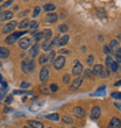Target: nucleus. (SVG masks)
<instances>
[{
	"instance_id": "obj_1",
	"label": "nucleus",
	"mask_w": 121,
	"mask_h": 128,
	"mask_svg": "<svg viewBox=\"0 0 121 128\" xmlns=\"http://www.w3.org/2000/svg\"><path fill=\"white\" fill-rule=\"evenodd\" d=\"M21 68H22V71L26 74L33 72L34 69H35V63H34V61H30V60H24L22 64H21Z\"/></svg>"
},
{
	"instance_id": "obj_2",
	"label": "nucleus",
	"mask_w": 121,
	"mask_h": 128,
	"mask_svg": "<svg viewBox=\"0 0 121 128\" xmlns=\"http://www.w3.org/2000/svg\"><path fill=\"white\" fill-rule=\"evenodd\" d=\"M27 32H18V33H14V34H10V36L6 37V43L7 44H13L15 41L18 40V37H20L21 35H24V34H26Z\"/></svg>"
},
{
	"instance_id": "obj_3",
	"label": "nucleus",
	"mask_w": 121,
	"mask_h": 128,
	"mask_svg": "<svg viewBox=\"0 0 121 128\" xmlns=\"http://www.w3.org/2000/svg\"><path fill=\"white\" fill-rule=\"evenodd\" d=\"M64 64H65V58H64V56H58L57 58H55L54 61V66L56 70H60L64 66Z\"/></svg>"
},
{
	"instance_id": "obj_4",
	"label": "nucleus",
	"mask_w": 121,
	"mask_h": 128,
	"mask_svg": "<svg viewBox=\"0 0 121 128\" xmlns=\"http://www.w3.org/2000/svg\"><path fill=\"white\" fill-rule=\"evenodd\" d=\"M49 79V70L48 68H42L40 71V80L42 83H47Z\"/></svg>"
},
{
	"instance_id": "obj_5",
	"label": "nucleus",
	"mask_w": 121,
	"mask_h": 128,
	"mask_svg": "<svg viewBox=\"0 0 121 128\" xmlns=\"http://www.w3.org/2000/svg\"><path fill=\"white\" fill-rule=\"evenodd\" d=\"M83 70H84V69H83V65L78 61H74V69H72V74L79 76V74L83 72Z\"/></svg>"
},
{
	"instance_id": "obj_6",
	"label": "nucleus",
	"mask_w": 121,
	"mask_h": 128,
	"mask_svg": "<svg viewBox=\"0 0 121 128\" xmlns=\"http://www.w3.org/2000/svg\"><path fill=\"white\" fill-rule=\"evenodd\" d=\"M82 83H83V78L77 77L76 79L72 80V83H71V85H70V88L71 90H77V88H79V86L82 85Z\"/></svg>"
},
{
	"instance_id": "obj_7",
	"label": "nucleus",
	"mask_w": 121,
	"mask_h": 128,
	"mask_svg": "<svg viewBox=\"0 0 121 128\" xmlns=\"http://www.w3.org/2000/svg\"><path fill=\"white\" fill-rule=\"evenodd\" d=\"M74 114L77 116V118H84L85 114H86V112L84 111V108L83 107H79V106H77V107L74 108Z\"/></svg>"
},
{
	"instance_id": "obj_8",
	"label": "nucleus",
	"mask_w": 121,
	"mask_h": 128,
	"mask_svg": "<svg viewBox=\"0 0 121 128\" xmlns=\"http://www.w3.org/2000/svg\"><path fill=\"white\" fill-rule=\"evenodd\" d=\"M15 27H16V22H15V21H12V22L7 24L6 26L2 28V33H10V32L14 30Z\"/></svg>"
},
{
	"instance_id": "obj_9",
	"label": "nucleus",
	"mask_w": 121,
	"mask_h": 128,
	"mask_svg": "<svg viewBox=\"0 0 121 128\" xmlns=\"http://www.w3.org/2000/svg\"><path fill=\"white\" fill-rule=\"evenodd\" d=\"M57 21V14L56 13H49L46 15V22L47 24H55Z\"/></svg>"
},
{
	"instance_id": "obj_10",
	"label": "nucleus",
	"mask_w": 121,
	"mask_h": 128,
	"mask_svg": "<svg viewBox=\"0 0 121 128\" xmlns=\"http://www.w3.org/2000/svg\"><path fill=\"white\" fill-rule=\"evenodd\" d=\"M108 128H121V121L118 118H113L108 125Z\"/></svg>"
},
{
	"instance_id": "obj_11",
	"label": "nucleus",
	"mask_w": 121,
	"mask_h": 128,
	"mask_svg": "<svg viewBox=\"0 0 121 128\" xmlns=\"http://www.w3.org/2000/svg\"><path fill=\"white\" fill-rule=\"evenodd\" d=\"M19 46H20L22 49H27L30 46V40L28 37H24V38H21V40L19 41Z\"/></svg>"
},
{
	"instance_id": "obj_12",
	"label": "nucleus",
	"mask_w": 121,
	"mask_h": 128,
	"mask_svg": "<svg viewBox=\"0 0 121 128\" xmlns=\"http://www.w3.org/2000/svg\"><path fill=\"white\" fill-rule=\"evenodd\" d=\"M100 116V107L99 106H94L91 111V118L92 119H98Z\"/></svg>"
},
{
	"instance_id": "obj_13",
	"label": "nucleus",
	"mask_w": 121,
	"mask_h": 128,
	"mask_svg": "<svg viewBox=\"0 0 121 128\" xmlns=\"http://www.w3.org/2000/svg\"><path fill=\"white\" fill-rule=\"evenodd\" d=\"M13 18V13L10 12V10H6V12H2L1 13V16H0V20L1 21H7Z\"/></svg>"
},
{
	"instance_id": "obj_14",
	"label": "nucleus",
	"mask_w": 121,
	"mask_h": 128,
	"mask_svg": "<svg viewBox=\"0 0 121 128\" xmlns=\"http://www.w3.org/2000/svg\"><path fill=\"white\" fill-rule=\"evenodd\" d=\"M28 125L30 126V128H43V124L40 121H36V120H29Z\"/></svg>"
},
{
	"instance_id": "obj_15",
	"label": "nucleus",
	"mask_w": 121,
	"mask_h": 128,
	"mask_svg": "<svg viewBox=\"0 0 121 128\" xmlns=\"http://www.w3.org/2000/svg\"><path fill=\"white\" fill-rule=\"evenodd\" d=\"M52 41L51 40H46V42H43V44H42V49H43L44 51H49L51 50V48H52Z\"/></svg>"
},
{
	"instance_id": "obj_16",
	"label": "nucleus",
	"mask_w": 121,
	"mask_h": 128,
	"mask_svg": "<svg viewBox=\"0 0 121 128\" xmlns=\"http://www.w3.org/2000/svg\"><path fill=\"white\" fill-rule=\"evenodd\" d=\"M10 56V50L5 47H0V58H6Z\"/></svg>"
},
{
	"instance_id": "obj_17",
	"label": "nucleus",
	"mask_w": 121,
	"mask_h": 128,
	"mask_svg": "<svg viewBox=\"0 0 121 128\" xmlns=\"http://www.w3.org/2000/svg\"><path fill=\"white\" fill-rule=\"evenodd\" d=\"M102 65L101 64H97V65H94V68H93V70H92V72H93V74H96V76H100V74H101V71H102Z\"/></svg>"
},
{
	"instance_id": "obj_18",
	"label": "nucleus",
	"mask_w": 121,
	"mask_h": 128,
	"mask_svg": "<svg viewBox=\"0 0 121 128\" xmlns=\"http://www.w3.org/2000/svg\"><path fill=\"white\" fill-rule=\"evenodd\" d=\"M69 40H70L69 35H64V36H62L60 38V41H58V44H60V46H66L68 42H69Z\"/></svg>"
},
{
	"instance_id": "obj_19",
	"label": "nucleus",
	"mask_w": 121,
	"mask_h": 128,
	"mask_svg": "<svg viewBox=\"0 0 121 128\" xmlns=\"http://www.w3.org/2000/svg\"><path fill=\"white\" fill-rule=\"evenodd\" d=\"M37 52H38V47H37V44H35V46H33V47L30 48V51H29L30 57L34 58L37 55Z\"/></svg>"
},
{
	"instance_id": "obj_20",
	"label": "nucleus",
	"mask_w": 121,
	"mask_h": 128,
	"mask_svg": "<svg viewBox=\"0 0 121 128\" xmlns=\"http://www.w3.org/2000/svg\"><path fill=\"white\" fill-rule=\"evenodd\" d=\"M32 35H33V37H34V40H35V42H36V44L40 42L41 38H43V34L42 33H35V32H33Z\"/></svg>"
},
{
	"instance_id": "obj_21",
	"label": "nucleus",
	"mask_w": 121,
	"mask_h": 128,
	"mask_svg": "<svg viewBox=\"0 0 121 128\" xmlns=\"http://www.w3.org/2000/svg\"><path fill=\"white\" fill-rule=\"evenodd\" d=\"M46 118L49 119V120H52V121H58V120H60V115H58L57 113H52V114L46 115Z\"/></svg>"
},
{
	"instance_id": "obj_22",
	"label": "nucleus",
	"mask_w": 121,
	"mask_h": 128,
	"mask_svg": "<svg viewBox=\"0 0 121 128\" xmlns=\"http://www.w3.org/2000/svg\"><path fill=\"white\" fill-rule=\"evenodd\" d=\"M42 34H43V38H46V40H50L52 32H51V29H44V30L42 32Z\"/></svg>"
},
{
	"instance_id": "obj_23",
	"label": "nucleus",
	"mask_w": 121,
	"mask_h": 128,
	"mask_svg": "<svg viewBox=\"0 0 121 128\" xmlns=\"http://www.w3.org/2000/svg\"><path fill=\"white\" fill-rule=\"evenodd\" d=\"M55 8H56V6H55L54 4H47V5L43 6V10H46V12H51V10H54Z\"/></svg>"
},
{
	"instance_id": "obj_24",
	"label": "nucleus",
	"mask_w": 121,
	"mask_h": 128,
	"mask_svg": "<svg viewBox=\"0 0 121 128\" xmlns=\"http://www.w3.org/2000/svg\"><path fill=\"white\" fill-rule=\"evenodd\" d=\"M18 26H19V28H26V27H28V26H29V20H28V19H24V20L21 21Z\"/></svg>"
},
{
	"instance_id": "obj_25",
	"label": "nucleus",
	"mask_w": 121,
	"mask_h": 128,
	"mask_svg": "<svg viewBox=\"0 0 121 128\" xmlns=\"http://www.w3.org/2000/svg\"><path fill=\"white\" fill-rule=\"evenodd\" d=\"M58 30H60V33H68L69 28H68L66 24H60V27H58Z\"/></svg>"
},
{
	"instance_id": "obj_26",
	"label": "nucleus",
	"mask_w": 121,
	"mask_h": 128,
	"mask_svg": "<svg viewBox=\"0 0 121 128\" xmlns=\"http://www.w3.org/2000/svg\"><path fill=\"white\" fill-rule=\"evenodd\" d=\"M62 120H63L64 124H69V125H70V124H72V119H71L69 115H64L63 118H62Z\"/></svg>"
},
{
	"instance_id": "obj_27",
	"label": "nucleus",
	"mask_w": 121,
	"mask_h": 128,
	"mask_svg": "<svg viewBox=\"0 0 121 128\" xmlns=\"http://www.w3.org/2000/svg\"><path fill=\"white\" fill-rule=\"evenodd\" d=\"M113 60H112L110 56H107L106 57V60H105V63H106V68H111V65H112V63H113Z\"/></svg>"
},
{
	"instance_id": "obj_28",
	"label": "nucleus",
	"mask_w": 121,
	"mask_h": 128,
	"mask_svg": "<svg viewBox=\"0 0 121 128\" xmlns=\"http://www.w3.org/2000/svg\"><path fill=\"white\" fill-rule=\"evenodd\" d=\"M105 88H106L105 86H100V88H98V91L96 92V94L97 96H104L105 94Z\"/></svg>"
},
{
	"instance_id": "obj_29",
	"label": "nucleus",
	"mask_w": 121,
	"mask_h": 128,
	"mask_svg": "<svg viewBox=\"0 0 121 128\" xmlns=\"http://www.w3.org/2000/svg\"><path fill=\"white\" fill-rule=\"evenodd\" d=\"M40 90H41V92H42V93H46V94H49V93L51 92V91H50V88H47V86H41Z\"/></svg>"
},
{
	"instance_id": "obj_30",
	"label": "nucleus",
	"mask_w": 121,
	"mask_h": 128,
	"mask_svg": "<svg viewBox=\"0 0 121 128\" xmlns=\"http://www.w3.org/2000/svg\"><path fill=\"white\" fill-rule=\"evenodd\" d=\"M84 74H85V77H90V78H92L94 76L92 70H90V69H86V70L84 71Z\"/></svg>"
},
{
	"instance_id": "obj_31",
	"label": "nucleus",
	"mask_w": 121,
	"mask_h": 128,
	"mask_svg": "<svg viewBox=\"0 0 121 128\" xmlns=\"http://www.w3.org/2000/svg\"><path fill=\"white\" fill-rule=\"evenodd\" d=\"M63 83L64 84H69L70 83V74H65L63 76Z\"/></svg>"
},
{
	"instance_id": "obj_32",
	"label": "nucleus",
	"mask_w": 121,
	"mask_h": 128,
	"mask_svg": "<svg viewBox=\"0 0 121 128\" xmlns=\"http://www.w3.org/2000/svg\"><path fill=\"white\" fill-rule=\"evenodd\" d=\"M119 47V42L118 41H111V48L113 50H116Z\"/></svg>"
},
{
	"instance_id": "obj_33",
	"label": "nucleus",
	"mask_w": 121,
	"mask_h": 128,
	"mask_svg": "<svg viewBox=\"0 0 121 128\" xmlns=\"http://www.w3.org/2000/svg\"><path fill=\"white\" fill-rule=\"evenodd\" d=\"M111 96H112V98H114V99H119V100H121V93L120 92H113Z\"/></svg>"
},
{
	"instance_id": "obj_34",
	"label": "nucleus",
	"mask_w": 121,
	"mask_h": 128,
	"mask_svg": "<svg viewBox=\"0 0 121 128\" xmlns=\"http://www.w3.org/2000/svg\"><path fill=\"white\" fill-rule=\"evenodd\" d=\"M37 27H38V22H36V21H33V22L30 24V29H32V30L37 29Z\"/></svg>"
},
{
	"instance_id": "obj_35",
	"label": "nucleus",
	"mask_w": 121,
	"mask_h": 128,
	"mask_svg": "<svg viewBox=\"0 0 121 128\" xmlns=\"http://www.w3.org/2000/svg\"><path fill=\"white\" fill-rule=\"evenodd\" d=\"M115 58H116V61L121 63V48L115 52Z\"/></svg>"
},
{
	"instance_id": "obj_36",
	"label": "nucleus",
	"mask_w": 121,
	"mask_h": 128,
	"mask_svg": "<svg viewBox=\"0 0 121 128\" xmlns=\"http://www.w3.org/2000/svg\"><path fill=\"white\" fill-rule=\"evenodd\" d=\"M6 92H7V88H0V100L5 98V93H6Z\"/></svg>"
},
{
	"instance_id": "obj_37",
	"label": "nucleus",
	"mask_w": 121,
	"mask_h": 128,
	"mask_svg": "<svg viewBox=\"0 0 121 128\" xmlns=\"http://www.w3.org/2000/svg\"><path fill=\"white\" fill-rule=\"evenodd\" d=\"M118 68H119V65H118V63H116V62H113V63H112V65H111L112 71L116 72V71H118Z\"/></svg>"
},
{
	"instance_id": "obj_38",
	"label": "nucleus",
	"mask_w": 121,
	"mask_h": 128,
	"mask_svg": "<svg viewBox=\"0 0 121 128\" xmlns=\"http://www.w3.org/2000/svg\"><path fill=\"white\" fill-rule=\"evenodd\" d=\"M40 10H41V8L38 6L35 7V8H34V12H33V16H37V15L40 14Z\"/></svg>"
},
{
	"instance_id": "obj_39",
	"label": "nucleus",
	"mask_w": 121,
	"mask_h": 128,
	"mask_svg": "<svg viewBox=\"0 0 121 128\" xmlns=\"http://www.w3.org/2000/svg\"><path fill=\"white\" fill-rule=\"evenodd\" d=\"M108 74H110V72L107 71V69H102V71H101V74H100L101 77L106 78V77H108Z\"/></svg>"
},
{
	"instance_id": "obj_40",
	"label": "nucleus",
	"mask_w": 121,
	"mask_h": 128,
	"mask_svg": "<svg viewBox=\"0 0 121 128\" xmlns=\"http://www.w3.org/2000/svg\"><path fill=\"white\" fill-rule=\"evenodd\" d=\"M48 61H52V62H54L55 61V51H52V50H51V52H50V54H49V56H48Z\"/></svg>"
},
{
	"instance_id": "obj_41",
	"label": "nucleus",
	"mask_w": 121,
	"mask_h": 128,
	"mask_svg": "<svg viewBox=\"0 0 121 128\" xmlns=\"http://www.w3.org/2000/svg\"><path fill=\"white\" fill-rule=\"evenodd\" d=\"M48 61V56H46V55H41L40 56V63H46V62Z\"/></svg>"
},
{
	"instance_id": "obj_42",
	"label": "nucleus",
	"mask_w": 121,
	"mask_h": 128,
	"mask_svg": "<svg viewBox=\"0 0 121 128\" xmlns=\"http://www.w3.org/2000/svg\"><path fill=\"white\" fill-rule=\"evenodd\" d=\"M20 86H21V88L24 90V88H29L30 84H29V83H27V82H22Z\"/></svg>"
},
{
	"instance_id": "obj_43",
	"label": "nucleus",
	"mask_w": 121,
	"mask_h": 128,
	"mask_svg": "<svg viewBox=\"0 0 121 128\" xmlns=\"http://www.w3.org/2000/svg\"><path fill=\"white\" fill-rule=\"evenodd\" d=\"M49 88H50V91H51V92H56V91L58 90V86H57L56 84H51V86H50Z\"/></svg>"
},
{
	"instance_id": "obj_44",
	"label": "nucleus",
	"mask_w": 121,
	"mask_h": 128,
	"mask_svg": "<svg viewBox=\"0 0 121 128\" xmlns=\"http://www.w3.org/2000/svg\"><path fill=\"white\" fill-rule=\"evenodd\" d=\"M86 62H88V65H91V64L93 63V55H90V56L88 57V61H86Z\"/></svg>"
},
{
	"instance_id": "obj_45",
	"label": "nucleus",
	"mask_w": 121,
	"mask_h": 128,
	"mask_svg": "<svg viewBox=\"0 0 121 128\" xmlns=\"http://www.w3.org/2000/svg\"><path fill=\"white\" fill-rule=\"evenodd\" d=\"M12 100H13V96H7L6 97V104H10L12 102Z\"/></svg>"
},
{
	"instance_id": "obj_46",
	"label": "nucleus",
	"mask_w": 121,
	"mask_h": 128,
	"mask_svg": "<svg viewBox=\"0 0 121 128\" xmlns=\"http://www.w3.org/2000/svg\"><path fill=\"white\" fill-rule=\"evenodd\" d=\"M10 4H12V1H6V2L4 4V5H1V7H0V10H2V8H5V7H7V6H10Z\"/></svg>"
},
{
	"instance_id": "obj_47",
	"label": "nucleus",
	"mask_w": 121,
	"mask_h": 128,
	"mask_svg": "<svg viewBox=\"0 0 121 128\" xmlns=\"http://www.w3.org/2000/svg\"><path fill=\"white\" fill-rule=\"evenodd\" d=\"M104 51H105V54H106V55L111 54V50H110V48H108V47H106V46H105V47H104Z\"/></svg>"
},
{
	"instance_id": "obj_48",
	"label": "nucleus",
	"mask_w": 121,
	"mask_h": 128,
	"mask_svg": "<svg viewBox=\"0 0 121 128\" xmlns=\"http://www.w3.org/2000/svg\"><path fill=\"white\" fill-rule=\"evenodd\" d=\"M13 94H15V96H19V94H24V91H14V92H13Z\"/></svg>"
},
{
	"instance_id": "obj_49",
	"label": "nucleus",
	"mask_w": 121,
	"mask_h": 128,
	"mask_svg": "<svg viewBox=\"0 0 121 128\" xmlns=\"http://www.w3.org/2000/svg\"><path fill=\"white\" fill-rule=\"evenodd\" d=\"M60 54H69L70 51L69 50H66V49H60Z\"/></svg>"
},
{
	"instance_id": "obj_50",
	"label": "nucleus",
	"mask_w": 121,
	"mask_h": 128,
	"mask_svg": "<svg viewBox=\"0 0 121 128\" xmlns=\"http://www.w3.org/2000/svg\"><path fill=\"white\" fill-rule=\"evenodd\" d=\"M12 112V108H5V113H10Z\"/></svg>"
},
{
	"instance_id": "obj_51",
	"label": "nucleus",
	"mask_w": 121,
	"mask_h": 128,
	"mask_svg": "<svg viewBox=\"0 0 121 128\" xmlns=\"http://www.w3.org/2000/svg\"><path fill=\"white\" fill-rule=\"evenodd\" d=\"M115 107H116L118 110H120V111H121V104H115Z\"/></svg>"
},
{
	"instance_id": "obj_52",
	"label": "nucleus",
	"mask_w": 121,
	"mask_h": 128,
	"mask_svg": "<svg viewBox=\"0 0 121 128\" xmlns=\"http://www.w3.org/2000/svg\"><path fill=\"white\" fill-rule=\"evenodd\" d=\"M115 86H121V80H119V82H116V83H115Z\"/></svg>"
},
{
	"instance_id": "obj_53",
	"label": "nucleus",
	"mask_w": 121,
	"mask_h": 128,
	"mask_svg": "<svg viewBox=\"0 0 121 128\" xmlns=\"http://www.w3.org/2000/svg\"><path fill=\"white\" fill-rule=\"evenodd\" d=\"M0 83H2V76L0 74Z\"/></svg>"
},
{
	"instance_id": "obj_54",
	"label": "nucleus",
	"mask_w": 121,
	"mask_h": 128,
	"mask_svg": "<svg viewBox=\"0 0 121 128\" xmlns=\"http://www.w3.org/2000/svg\"><path fill=\"white\" fill-rule=\"evenodd\" d=\"M1 13H2V12H1V10H0V16H1Z\"/></svg>"
},
{
	"instance_id": "obj_55",
	"label": "nucleus",
	"mask_w": 121,
	"mask_h": 128,
	"mask_svg": "<svg viewBox=\"0 0 121 128\" xmlns=\"http://www.w3.org/2000/svg\"><path fill=\"white\" fill-rule=\"evenodd\" d=\"M24 128H29V127H24Z\"/></svg>"
},
{
	"instance_id": "obj_56",
	"label": "nucleus",
	"mask_w": 121,
	"mask_h": 128,
	"mask_svg": "<svg viewBox=\"0 0 121 128\" xmlns=\"http://www.w3.org/2000/svg\"><path fill=\"white\" fill-rule=\"evenodd\" d=\"M0 66H1V63H0Z\"/></svg>"
},
{
	"instance_id": "obj_57",
	"label": "nucleus",
	"mask_w": 121,
	"mask_h": 128,
	"mask_svg": "<svg viewBox=\"0 0 121 128\" xmlns=\"http://www.w3.org/2000/svg\"><path fill=\"white\" fill-rule=\"evenodd\" d=\"M72 128H76V127H72Z\"/></svg>"
},
{
	"instance_id": "obj_58",
	"label": "nucleus",
	"mask_w": 121,
	"mask_h": 128,
	"mask_svg": "<svg viewBox=\"0 0 121 128\" xmlns=\"http://www.w3.org/2000/svg\"><path fill=\"white\" fill-rule=\"evenodd\" d=\"M0 2H1V0H0Z\"/></svg>"
},
{
	"instance_id": "obj_59",
	"label": "nucleus",
	"mask_w": 121,
	"mask_h": 128,
	"mask_svg": "<svg viewBox=\"0 0 121 128\" xmlns=\"http://www.w3.org/2000/svg\"><path fill=\"white\" fill-rule=\"evenodd\" d=\"M49 128H51V127H49Z\"/></svg>"
}]
</instances>
